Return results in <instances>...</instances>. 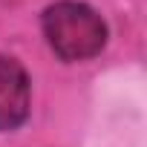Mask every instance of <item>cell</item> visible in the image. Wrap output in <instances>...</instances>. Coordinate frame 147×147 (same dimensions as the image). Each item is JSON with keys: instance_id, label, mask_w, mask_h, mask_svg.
Returning <instances> with one entry per match:
<instances>
[{"instance_id": "7a4b0ae2", "label": "cell", "mask_w": 147, "mask_h": 147, "mask_svg": "<svg viewBox=\"0 0 147 147\" xmlns=\"http://www.w3.org/2000/svg\"><path fill=\"white\" fill-rule=\"evenodd\" d=\"M29 115V75L26 69L0 55V130H18Z\"/></svg>"}, {"instance_id": "6da1fadb", "label": "cell", "mask_w": 147, "mask_h": 147, "mask_svg": "<svg viewBox=\"0 0 147 147\" xmlns=\"http://www.w3.org/2000/svg\"><path fill=\"white\" fill-rule=\"evenodd\" d=\"M43 35L52 52L63 61H87L107 43V26L101 15L75 0L55 3L43 12Z\"/></svg>"}]
</instances>
